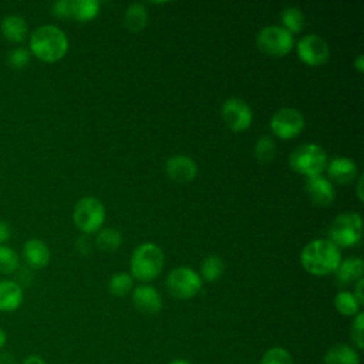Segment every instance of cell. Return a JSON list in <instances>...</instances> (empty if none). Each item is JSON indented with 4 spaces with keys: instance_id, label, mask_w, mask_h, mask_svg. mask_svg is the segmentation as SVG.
I'll return each mask as SVG.
<instances>
[{
    "instance_id": "1",
    "label": "cell",
    "mask_w": 364,
    "mask_h": 364,
    "mask_svg": "<svg viewBox=\"0 0 364 364\" xmlns=\"http://www.w3.org/2000/svg\"><path fill=\"white\" fill-rule=\"evenodd\" d=\"M300 262L307 273L327 276L334 273L341 263V252L330 239H314L303 247Z\"/></svg>"
},
{
    "instance_id": "2",
    "label": "cell",
    "mask_w": 364,
    "mask_h": 364,
    "mask_svg": "<svg viewBox=\"0 0 364 364\" xmlns=\"http://www.w3.org/2000/svg\"><path fill=\"white\" fill-rule=\"evenodd\" d=\"M28 51L44 63H55L67 54L68 38L60 27L44 24L31 33Z\"/></svg>"
},
{
    "instance_id": "3",
    "label": "cell",
    "mask_w": 364,
    "mask_h": 364,
    "mask_svg": "<svg viewBox=\"0 0 364 364\" xmlns=\"http://www.w3.org/2000/svg\"><path fill=\"white\" fill-rule=\"evenodd\" d=\"M164 252L162 249L151 242L141 243L131 255L129 269L132 279L139 282H151L159 276L164 267Z\"/></svg>"
},
{
    "instance_id": "4",
    "label": "cell",
    "mask_w": 364,
    "mask_h": 364,
    "mask_svg": "<svg viewBox=\"0 0 364 364\" xmlns=\"http://www.w3.org/2000/svg\"><path fill=\"white\" fill-rule=\"evenodd\" d=\"M328 164L326 151L313 142L301 144L289 156V165L296 172L306 178L321 175Z\"/></svg>"
},
{
    "instance_id": "5",
    "label": "cell",
    "mask_w": 364,
    "mask_h": 364,
    "mask_svg": "<svg viewBox=\"0 0 364 364\" xmlns=\"http://www.w3.org/2000/svg\"><path fill=\"white\" fill-rule=\"evenodd\" d=\"M74 225L85 235L95 233L105 220V208L102 202L92 196L81 198L73 210Z\"/></svg>"
},
{
    "instance_id": "6",
    "label": "cell",
    "mask_w": 364,
    "mask_h": 364,
    "mask_svg": "<svg viewBox=\"0 0 364 364\" xmlns=\"http://www.w3.org/2000/svg\"><path fill=\"white\" fill-rule=\"evenodd\" d=\"M330 240L337 247H350L360 242L363 235V220L357 212L340 213L330 226Z\"/></svg>"
},
{
    "instance_id": "7",
    "label": "cell",
    "mask_w": 364,
    "mask_h": 364,
    "mask_svg": "<svg viewBox=\"0 0 364 364\" xmlns=\"http://www.w3.org/2000/svg\"><path fill=\"white\" fill-rule=\"evenodd\" d=\"M165 286L172 297L179 300H189L200 291L202 277L193 269L181 266L168 274Z\"/></svg>"
},
{
    "instance_id": "8",
    "label": "cell",
    "mask_w": 364,
    "mask_h": 364,
    "mask_svg": "<svg viewBox=\"0 0 364 364\" xmlns=\"http://www.w3.org/2000/svg\"><path fill=\"white\" fill-rule=\"evenodd\" d=\"M257 48L270 57H283L294 47V37L282 26H267L257 33Z\"/></svg>"
},
{
    "instance_id": "9",
    "label": "cell",
    "mask_w": 364,
    "mask_h": 364,
    "mask_svg": "<svg viewBox=\"0 0 364 364\" xmlns=\"http://www.w3.org/2000/svg\"><path fill=\"white\" fill-rule=\"evenodd\" d=\"M304 128V117L296 108H280L270 118L272 132L282 139L297 136Z\"/></svg>"
},
{
    "instance_id": "10",
    "label": "cell",
    "mask_w": 364,
    "mask_h": 364,
    "mask_svg": "<svg viewBox=\"0 0 364 364\" xmlns=\"http://www.w3.org/2000/svg\"><path fill=\"white\" fill-rule=\"evenodd\" d=\"M296 48L299 58L311 67L321 65L330 58V47L327 41L314 33L301 37L297 41Z\"/></svg>"
},
{
    "instance_id": "11",
    "label": "cell",
    "mask_w": 364,
    "mask_h": 364,
    "mask_svg": "<svg viewBox=\"0 0 364 364\" xmlns=\"http://www.w3.org/2000/svg\"><path fill=\"white\" fill-rule=\"evenodd\" d=\"M223 122L228 128L235 132L245 131L250 127L253 121V112L249 104L242 98H228L220 109Z\"/></svg>"
},
{
    "instance_id": "12",
    "label": "cell",
    "mask_w": 364,
    "mask_h": 364,
    "mask_svg": "<svg viewBox=\"0 0 364 364\" xmlns=\"http://www.w3.org/2000/svg\"><path fill=\"white\" fill-rule=\"evenodd\" d=\"M134 307L142 314H156L162 309V297L151 284H139L131 294Z\"/></svg>"
},
{
    "instance_id": "13",
    "label": "cell",
    "mask_w": 364,
    "mask_h": 364,
    "mask_svg": "<svg viewBox=\"0 0 364 364\" xmlns=\"http://www.w3.org/2000/svg\"><path fill=\"white\" fill-rule=\"evenodd\" d=\"M306 192H307V196L310 198V200L314 205L321 206V208L331 205L336 198V189H334L333 182L323 175L307 178Z\"/></svg>"
},
{
    "instance_id": "14",
    "label": "cell",
    "mask_w": 364,
    "mask_h": 364,
    "mask_svg": "<svg viewBox=\"0 0 364 364\" xmlns=\"http://www.w3.org/2000/svg\"><path fill=\"white\" fill-rule=\"evenodd\" d=\"M166 175L179 183H186L191 182L196 178L198 173V166L196 162L188 156V155H173L166 161L165 165Z\"/></svg>"
},
{
    "instance_id": "15",
    "label": "cell",
    "mask_w": 364,
    "mask_h": 364,
    "mask_svg": "<svg viewBox=\"0 0 364 364\" xmlns=\"http://www.w3.org/2000/svg\"><path fill=\"white\" fill-rule=\"evenodd\" d=\"M326 169H327V173H328L330 179L336 183H340V185L351 183L355 179L357 173H358L357 164L348 156L333 158L327 164Z\"/></svg>"
},
{
    "instance_id": "16",
    "label": "cell",
    "mask_w": 364,
    "mask_h": 364,
    "mask_svg": "<svg viewBox=\"0 0 364 364\" xmlns=\"http://www.w3.org/2000/svg\"><path fill=\"white\" fill-rule=\"evenodd\" d=\"M23 255L27 264L33 269H43L48 264L51 252L46 242L41 239H28L23 246Z\"/></svg>"
},
{
    "instance_id": "17",
    "label": "cell",
    "mask_w": 364,
    "mask_h": 364,
    "mask_svg": "<svg viewBox=\"0 0 364 364\" xmlns=\"http://www.w3.org/2000/svg\"><path fill=\"white\" fill-rule=\"evenodd\" d=\"M23 303V289L13 280L0 282V311L11 313Z\"/></svg>"
},
{
    "instance_id": "18",
    "label": "cell",
    "mask_w": 364,
    "mask_h": 364,
    "mask_svg": "<svg viewBox=\"0 0 364 364\" xmlns=\"http://www.w3.org/2000/svg\"><path fill=\"white\" fill-rule=\"evenodd\" d=\"M324 364H360L358 351L344 343H337L327 348L323 357Z\"/></svg>"
},
{
    "instance_id": "19",
    "label": "cell",
    "mask_w": 364,
    "mask_h": 364,
    "mask_svg": "<svg viewBox=\"0 0 364 364\" xmlns=\"http://www.w3.org/2000/svg\"><path fill=\"white\" fill-rule=\"evenodd\" d=\"M363 272H364L363 259L357 256H351L343 260L334 273H336V280L338 286H347L348 283L357 282L358 279H361Z\"/></svg>"
},
{
    "instance_id": "20",
    "label": "cell",
    "mask_w": 364,
    "mask_h": 364,
    "mask_svg": "<svg viewBox=\"0 0 364 364\" xmlns=\"http://www.w3.org/2000/svg\"><path fill=\"white\" fill-rule=\"evenodd\" d=\"M0 28H1V34L4 36V38H7L9 41H13V43H21L28 36V26L26 23V20L17 14L6 16L1 20Z\"/></svg>"
},
{
    "instance_id": "21",
    "label": "cell",
    "mask_w": 364,
    "mask_h": 364,
    "mask_svg": "<svg viewBox=\"0 0 364 364\" xmlns=\"http://www.w3.org/2000/svg\"><path fill=\"white\" fill-rule=\"evenodd\" d=\"M148 21V11L144 4L132 3L128 6L124 14V26L129 31H139L146 26Z\"/></svg>"
},
{
    "instance_id": "22",
    "label": "cell",
    "mask_w": 364,
    "mask_h": 364,
    "mask_svg": "<svg viewBox=\"0 0 364 364\" xmlns=\"http://www.w3.org/2000/svg\"><path fill=\"white\" fill-rule=\"evenodd\" d=\"M122 243V236L115 228H104L97 232L95 245L102 252H115Z\"/></svg>"
},
{
    "instance_id": "23",
    "label": "cell",
    "mask_w": 364,
    "mask_h": 364,
    "mask_svg": "<svg viewBox=\"0 0 364 364\" xmlns=\"http://www.w3.org/2000/svg\"><path fill=\"white\" fill-rule=\"evenodd\" d=\"M98 11L97 0H71V17L78 21H90L97 17Z\"/></svg>"
},
{
    "instance_id": "24",
    "label": "cell",
    "mask_w": 364,
    "mask_h": 364,
    "mask_svg": "<svg viewBox=\"0 0 364 364\" xmlns=\"http://www.w3.org/2000/svg\"><path fill=\"white\" fill-rule=\"evenodd\" d=\"M334 307L338 314L347 316V317H354L357 313H360V303L354 297L351 291H338L334 297Z\"/></svg>"
},
{
    "instance_id": "25",
    "label": "cell",
    "mask_w": 364,
    "mask_h": 364,
    "mask_svg": "<svg viewBox=\"0 0 364 364\" xmlns=\"http://www.w3.org/2000/svg\"><path fill=\"white\" fill-rule=\"evenodd\" d=\"M132 287H134V279L129 273H125V272H118L112 274L108 282L109 293L117 297H124L132 290Z\"/></svg>"
},
{
    "instance_id": "26",
    "label": "cell",
    "mask_w": 364,
    "mask_h": 364,
    "mask_svg": "<svg viewBox=\"0 0 364 364\" xmlns=\"http://www.w3.org/2000/svg\"><path fill=\"white\" fill-rule=\"evenodd\" d=\"M282 27L286 28L289 33L296 34L300 33L304 27V14L297 7H287L282 13Z\"/></svg>"
},
{
    "instance_id": "27",
    "label": "cell",
    "mask_w": 364,
    "mask_h": 364,
    "mask_svg": "<svg viewBox=\"0 0 364 364\" xmlns=\"http://www.w3.org/2000/svg\"><path fill=\"white\" fill-rule=\"evenodd\" d=\"M223 270H225L223 260L216 255H210L206 259H203L200 264V277L208 282H215L222 276Z\"/></svg>"
},
{
    "instance_id": "28",
    "label": "cell",
    "mask_w": 364,
    "mask_h": 364,
    "mask_svg": "<svg viewBox=\"0 0 364 364\" xmlns=\"http://www.w3.org/2000/svg\"><path fill=\"white\" fill-rule=\"evenodd\" d=\"M276 142L269 135L260 136L255 145V156L262 164L272 162L276 158Z\"/></svg>"
},
{
    "instance_id": "29",
    "label": "cell",
    "mask_w": 364,
    "mask_h": 364,
    "mask_svg": "<svg viewBox=\"0 0 364 364\" xmlns=\"http://www.w3.org/2000/svg\"><path fill=\"white\" fill-rule=\"evenodd\" d=\"M259 364H294L293 355L284 347L276 346L264 351Z\"/></svg>"
},
{
    "instance_id": "30",
    "label": "cell",
    "mask_w": 364,
    "mask_h": 364,
    "mask_svg": "<svg viewBox=\"0 0 364 364\" xmlns=\"http://www.w3.org/2000/svg\"><path fill=\"white\" fill-rule=\"evenodd\" d=\"M18 267V256L17 253L6 246L0 245V273L1 274H11Z\"/></svg>"
},
{
    "instance_id": "31",
    "label": "cell",
    "mask_w": 364,
    "mask_h": 364,
    "mask_svg": "<svg viewBox=\"0 0 364 364\" xmlns=\"http://www.w3.org/2000/svg\"><path fill=\"white\" fill-rule=\"evenodd\" d=\"M350 338L355 350L364 348V313L360 311L354 316L350 330Z\"/></svg>"
},
{
    "instance_id": "32",
    "label": "cell",
    "mask_w": 364,
    "mask_h": 364,
    "mask_svg": "<svg viewBox=\"0 0 364 364\" xmlns=\"http://www.w3.org/2000/svg\"><path fill=\"white\" fill-rule=\"evenodd\" d=\"M30 57H31V53L27 48L16 47V48L9 51L6 60H7V64L11 68L21 70V68H24L30 63Z\"/></svg>"
},
{
    "instance_id": "33",
    "label": "cell",
    "mask_w": 364,
    "mask_h": 364,
    "mask_svg": "<svg viewBox=\"0 0 364 364\" xmlns=\"http://www.w3.org/2000/svg\"><path fill=\"white\" fill-rule=\"evenodd\" d=\"M51 13L58 18H71V0H58L51 4Z\"/></svg>"
},
{
    "instance_id": "34",
    "label": "cell",
    "mask_w": 364,
    "mask_h": 364,
    "mask_svg": "<svg viewBox=\"0 0 364 364\" xmlns=\"http://www.w3.org/2000/svg\"><path fill=\"white\" fill-rule=\"evenodd\" d=\"M11 236V228L7 222L0 220V243H4L10 239Z\"/></svg>"
},
{
    "instance_id": "35",
    "label": "cell",
    "mask_w": 364,
    "mask_h": 364,
    "mask_svg": "<svg viewBox=\"0 0 364 364\" xmlns=\"http://www.w3.org/2000/svg\"><path fill=\"white\" fill-rule=\"evenodd\" d=\"M363 286H364V279H358L355 283V290H354V297L357 299V301L360 303V306H363L364 303V294H363Z\"/></svg>"
},
{
    "instance_id": "36",
    "label": "cell",
    "mask_w": 364,
    "mask_h": 364,
    "mask_svg": "<svg viewBox=\"0 0 364 364\" xmlns=\"http://www.w3.org/2000/svg\"><path fill=\"white\" fill-rule=\"evenodd\" d=\"M21 364H47L46 360L38 355V354H31V355H27Z\"/></svg>"
},
{
    "instance_id": "37",
    "label": "cell",
    "mask_w": 364,
    "mask_h": 364,
    "mask_svg": "<svg viewBox=\"0 0 364 364\" xmlns=\"http://www.w3.org/2000/svg\"><path fill=\"white\" fill-rule=\"evenodd\" d=\"M354 67H355L357 71H360V73L364 71V57H363V54H358V55L355 57V60H354Z\"/></svg>"
},
{
    "instance_id": "38",
    "label": "cell",
    "mask_w": 364,
    "mask_h": 364,
    "mask_svg": "<svg viewBox=\"0 0 364 364\" xmlns=\"http://www.w3.org/2000/svg\"><path fill=\"white\" fill-rule=\"evenodd\" d=\"M363 181H364V176L363 175H360V178H358V185H357V196H358V199L360 200H363Z\"/></svg>"
},
{
    "instance_id": "39",
    "label": "cell",
    "mask_w": 364,
    "mask_h": 364,
    "mask_svg": "<svg viewBox=\"0 0 364 364\" xmlns=\"http://www.w3.org/2000/svg\"><path fill=\"white\" fill-rule=\"evenodd\" d=\"M6 341H7V334H6V331L3 330V327L0 326V350L6 346Z\"/></svg>"
},
{
    "instance_id": "40",
    "label": "cell",
    "mask_w": 364,
    "mask_h": 364,
    "mask_svg": "<svg viewBox=\"0 0 364 364\" xmlns=\"http://www.w3.org/2000/svg\"><path fill=\"white\" fill-rule=\"evenodd\" d=\"M168 364H192V363L188 361V360H185V358H173V360H171Z\"/></svg>"
}]
</instances>
